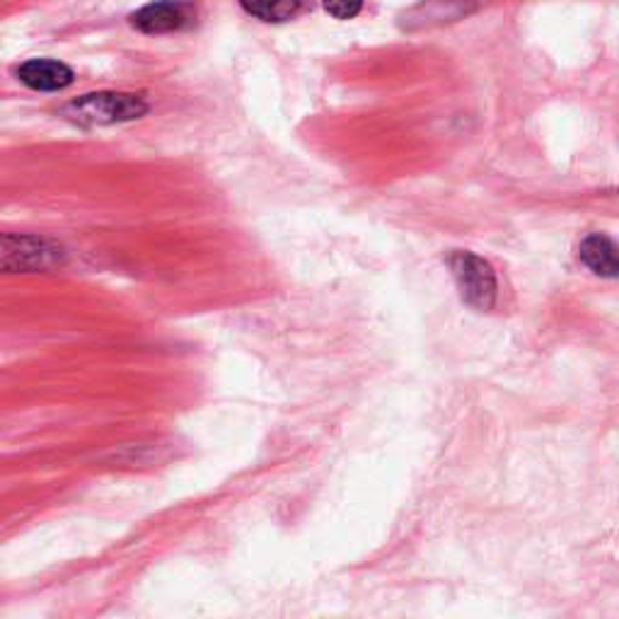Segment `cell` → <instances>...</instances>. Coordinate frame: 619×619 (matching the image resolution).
<instances>
[{
	"mask_svg": "<svg viewBox=\"0 0 619 619\" xmlns=\"http://www.w3.org/2000/svg\"><path fill=\"white\" fill-rule=\"evenodd\" d=\"M151 110L148 100L134 92H92L65 104L61 114L83 126H110L134 122Z\"/></svg>",
	"mask_w": 619,
	"mask_h": 619,
	"instance_id": "cell-1",
	"label": "cell"
},
{
	"mask_svg": "<svg viewBox=\"0 0 619 619\" xmlns=\"http://www.w3.org/2000/svg\"><path fill=\"white\" fill-rule=\"evenodd\" d=\"M18 73V81L34 92H59L73 83V71L61 61L32 59L24 61Z\"/></svg>",
	"mask_w": 619,
	"mask_h": 619,
	"instance_id": "cell-5",
	"label": "cell"
},
{
	"mask_svg": "<svg viewBox=\"0 0 619 619\" xmlns=\"http://www.w3.org/2000/svg\"><path fill=\"white\" fill-rule=\"evenodd\" d=\"M447 265L453 269V276L460 288V296L470 308L486 312L494 308L496 302V274L489 261L472 252H453Z\"/></svg>",
	"mask_w": 619,
	"mask_h": 619,
	"instance_id": "cell-3",
	"label": "cell"
},
{
	"mask_svg": "<svg viewBox=\"0 0 619 619\" xmlns=\"http://www.w3.org/2000/svg\"><path fill=\"white\" fill-rule=\"evenodd\" d=\"M240 6L265 22H283L296 16L302 0H240Z\"/></svg>",
	"mask_w": 619,
	"mask_h": 619,
	"instance_id": "cell-7",
	"label": "cell"
},
{
	"mask_svg": "<svg viewBox=\"0 0 619 619\" xmlns=\"http://www.w3.org/2000/svg\"><path fill=\"white\" fill-rule=\"evenodd\" d=\"M363 0H324V8L329 16H334L337 20H351L361 12Z\"/></svg>",
	"mask_w": 619,
	"mask_h": 619,
	"instance_id": "cell-8",
	"label": "cell"
},
{
	"mask_svg": "<svg viewBox=\"0 0 619 619\" xmlns=\"http://www.w3.org/2000/svg\"><path fill=\"white\" fill-rule=\"evenodd\" d=\"M63 265V245L49 237L0 233V274H47Z\"/></svg>",
	"mask_w": 619,
	"mask_h": 619,
	"instance_id": "cell-2",
	"label": "cell"
},
{
	"mask_svg": "<svg viewBox=\"0 0 619 619\" xmlns=\"http://www.w3.org/2000/svg\"><path fill=\"white\" fill-rule=\"evenodd\" d=\"M578 252H581L584 265L598 276H605V279H615L617 276V247L608 235H588Z\"/></svg>",
	"mask_w": 619,
	"mask_h": 619,
	"instance_id": "cell-6",
	"label": "cell"
},
{
	"mask_svg": "<svg viewBox=\"0 0 619 619\" xmlns=\"http://www.w3.org/2000/svg\"><path fill=\"white\" fill-rule=\"evenodd\" d=\"M194 20V10L187 0H157L146 8H141L131 22L134 28L146 34H169L187 28Z\"/></svg>",
	"mask_w": 619,
	"mask_h": 619,
	"instance_id": "cell-4",
	"label": "cell"
}]
</instances>
